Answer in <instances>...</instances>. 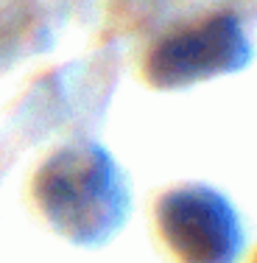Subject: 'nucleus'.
Segmentation results:
<instances>
[{"label": "nucleus", "instance_id": "1", "mask_svg": "<svg viewBox=\"0 0 257 263\" xmlns=\"http://www.w3.org/2000/svg\"><path fill=\"white\" fill-rule=\"evenodd\" d=\"M34 196L56 233L76 243L104 241L126 213V191L109 154L70 146L39 168Z\"/></svg>", "mask_w": 257, "mask_h": 263}, {"label": "nucleus", "instance_id": "2", "mask_svg": "<svg viewBox=\"0 0 257 263\" xmlns=\"http://www.w3.org/2000/svg\"><path fill=\"white\" fill-rule=\"evenodd\" d=\"M252 45L232 14H215L156 42L146 59V79L160 90L190 87L196 81L243 70Z\"/></svg>", "mask_w": 257, "mask_h": 263}, {"label": "nucleus", "instance_id": "3", "mask_svg": "<svg viewBox=\"0 0 257 263\" xmlns=\"http://www.w3.org/2000/svg\"><path fill=\"white\" fill-rule=\"evenodd\" d=\"M156 224L182 263H235L243 247L235 208L204 185L165 193L156 208Z\"/></svg>", "mask_w": 257, "mask_h": 263}, {"label": "nucleus", "instance_id": "4", "mask_svg": "<svg viewBox=\"0 0 257 263\" xmlns=\"http://www.w3.org/2000/svg\"><path fill=\"white\" fill-rule=\"evenodd\" d=\"M254 263H257V260H254Z\"/></svg>", "mask_w": 257, "mask_h": 263}]
</instances>
